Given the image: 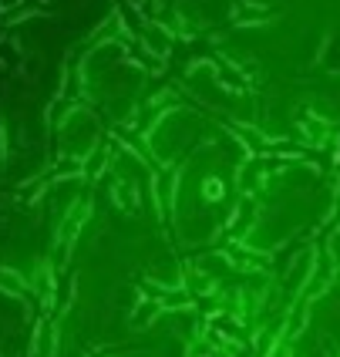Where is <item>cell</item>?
<instances>
[{
    "mask_svg": "<svg viewBox=\"0 0 340 357\" xmlns=\"http://www.w3.org/2000/svg\"><path fill=\"white\" fill-rule=\"evenodd\" d=\"M206 196H209V199H222V185L216 182V178H209V182H206Z\"/></svg>",
    "mask_w": 340,
    "mask_h": 357,
    "instance_id": "6da1fadb",
    "label": "cell"
}]
</instances>
